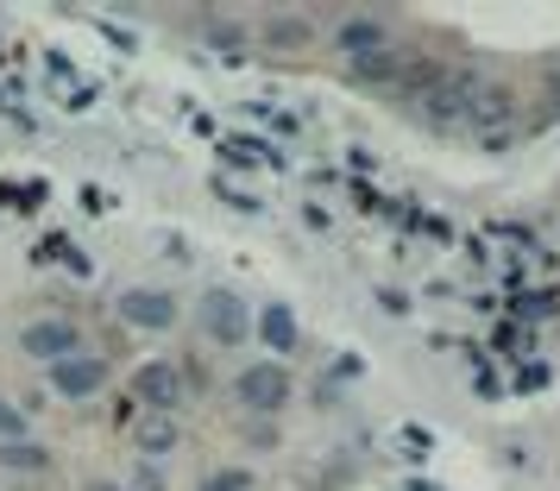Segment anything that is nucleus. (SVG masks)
Segmentation results:
<instances>
[{"instance_id":"nucleus-10","label":"nucleus","mask_w":560,"mask_h":491,"mask_svg":"<svg viewBox=\"0 0 560 491\" xmlns=\"http://www.w3.org/2000/svg\"><path fill=\"white\" fill-rule=\"evenodd\" d=\"M258 38H265L271 51H303L308 38H315V26H308V20H296V13H271V20L258 26Z\"/></svg>"},{"instance_id":"nucleus-7","label":"nucleus","mask_w":560,"mask_h":491,"mask_svg":"<svg viewBox=\"0 0 560 491\" xmlns=\"http://www.w3.org/2000/svg\"><path fill=\"white\" fill-rule=\"evenodd\" d=\"M409 70H416V51H404V45H384V51H365L347 63V77L359 89H404Z\"/></svg>"},{"instance_id":"nucleus-20","label":"nucleus","mask_w":560,"mask_h":491,"mask_svg":"<svg viewBox=\"0 0 560 491\" xmlns=\"http://www.w3.org/2000/svg\"><path fill=\"white\" fill-rule=\"evenodd\" d=\"M555 107H560V89H555Z\"/></svg>"},{"instance_id":"nucleus-19","label":"nucleus","mask_w":560,"mask_h":491,"mask_svg":"<svg viewBox=\"0 0 560 491\" xmlns=\"http://www.w3.org/2000/svg\"><path fill=\"white\" fill-rule=\"evenodd\" d=\"M89 491H114V486H89Z\"/></svg>"},{"instance_id":"nucleus-11","label":"nucleus","mask_w":560,"mask_h":491,"mask_svg":"<svg viewBox=\"0 0 560 491\" xmlns=\"http://www.w3.org/2000/svg\"><path fill=\"white\" fill-rule=\"evenodd\" d=\"M0 466L20 472V479H38V472H51V454L38 441H0Z\"/></svg>"},{"instance_id":"nucleus-17","label":"nucleus","mask_w":560,"mask_h":491,"mask_svg":"<svg viewBox=\"0 0 560 491\" xmlns=\"http://www.w3.org/2000/svg\"><path fill=\"white\" fill-rule=\"evenodd\" d=\"M132 486H139V491H164V472H158V466L145 460V466H139V479H132Z\"/></svg>"},{"instance_id":"nucleus-14","label":"nucleus","mask_w":560,"mask_h":491,"mask_svg":"<svg viewBox=\"0 0 560 491\" xmlns=\"http://www.w3.org/2000/svg\"><path fill=\"white\" fill-rule=\"evenodd\" d=\"M202 491H253V472L246 466H221V472H208Z\"/></svg>"},{"instance_id":"nucleus-1","label":"nucleus","mask_w":560,"mask_h":491,"mask_svg":"<svg viewBox=\"0 0 560 491\" xmlns=\"http://www.w3.org/2000/svg\"><path fill=\"white\" fill-rule=\"evenodd\" d=\"M233 397H240V410L253 416H278L290 404V372L278 360H258V365H240L233 372Z\"/></svg>"},{"instance_id":"nucleus-9","label":"nucleus","mask_w":560,"mask_h":491,"mask_svg":"<svg viewBox=\"0 0 560 491\" xmlns=\"http://www.w3.org/2000/svg\"><path fill=\"white\" fill-rule=\"evenodd\" d=\"M258 340H265V347H271V353H278V360H290V353H296V347H303V335H296V315L283 309V303H271V309H258Z\"/></svg>"},{"instance_id":"nucleus-16","label":"nucleus","mask_w":560,"mask_h":491,"mask_svg":"<svg viewBox=\"0 0 560 491\" xmlns=\"http://www.w3.org/2000/svg\"><path fill=\"white\" fill-rule=\"evenodd\" d=\"M0 441H26V416L0 397Z\"/></svg>"},{"instance_id":"nucleus-15","label":"nucleus","mask_w":560,"mask_h":491,"mask_svg":"<svg viewBox=\"0 0 560 491\" xmlns=\"http://www.w3.org/2000/svg\"><path fill=\"white\" fill-rule=\"evenodd\" d=\"M228 157H253V164H271V171L283 164L278 145H258V139H228Z\"/></svg>"},{"instance_id":"nucleus-18","label":"nucleus","mask_w":560,"mask_h":491,"mask_svg":"<svg viewBox=\"0 0 560 491\" xmlns=\"http://www.w3.org/2000/svg\"><path fill=\"white\" fill-rule=\"evenodd\" d=\"M535 385H548V372H541V360H529V372H516V390H535Z\"/></svg>"},{"instance_id":"nucleus-2","label":"nucleus","mask_w":560,"mask_h":491,"mask_svg":"<svg viewBox=\"0 0 560 491\" xmlns=\"http://www.w3.org/2000/svg\"><path fill=\"white\" fill-rule=\"evenodd\" d=\"M20 347H26V360H38V365L77 360L82 353V322H70V315H38V322L20 328Z\"/></svg>"},{"instance_id":"nucleus-13","label":"nucleus","mask_w":560,"mask_h":491,"mask_svg":"<svg viewBox=\"0 0 560 491\" xmlns=\"http://www.w3.org/2000/svg\"><path fill=\"white\" fill-rule=\"evenodd\" d=\"M555 309H560V296H555V290H535V296H516V315H523V322H548Z\"/></svg>"},{"instance_id":"nucleus-3","label":"nucleus","mask_w":560,"mask_h":491,"mask_svg":"<svg viewBox=\"0 0 560 491\" xmlns=\"http://www.w3.org/2000/svg\"><path fill=\"white\" fill-rule=\"evenodd\" d=\"M132 397H139L152 416H177L183 397H189V385H183V365H177V360H145V365H132Z\"/></svg>"},{"instance_id":"nucleus-12","label":"nucleus","mask_w":560,"mask_h":491,"mask_svg":"<svg viewBox=\"0 0 560 491\" xmlns=\"http://www.w3.org/2000/svg\"><path fill=\"white\" fill-rule=\"evenodd\" d=\"M132 435H139V447H145V460H164V454L177 447V422H171V416H145Z\"/></svg>"},{"instance_id":"nucleus-4","label":"nucleus","mask_w":560,"mask_h":491,"mask_svg":"<svg viewBox=\"0 0 560 491\" xmlns=\"http://www.w3.org/2000/svg\"><path fill=\"white\" fill-rule=\"evenodd\" d=\"M202 335L214 340V347H240V340L253 335V309H246L228 284L202 290Z\"/></svg>"},{"instance_id":"nucleus-8","label":"nucleus","mask_w":560,"mask_h":491,"mask_svg":"<svg viewBox=\"0 0 560 491\" xmlns=\"http://www.w3.org/2000/svg\"><path fill=\"white\" fill-rule=\"evenodd\" d=\"M334 45L353 63V57H365V51H384V45H390V26H384L378 13H347V20L334 26Z\"/></svg>"},{"instance_id":"nucleus-5","label":"nucleus","mask_w":560,"mask_h":491,"mask_svg":"<svg viewBox=\"0 0 560 491\" xmlns=\"http://www.w3.org/2000/svg\"><path fill=\"white\" fill-rule=\"evenodd\" d=\"M45 378H51L57 397H70V404H89V397H102L107 378H114V365L102 353H77V360H57L45 365Z\"/></svg>"},{"instance_id":"nucleus-6","label":"nucleus","mask_w":560,"mask_h":491,"mask_svg":"<svg viewBox=\"0 0 560 491\" xmlns=\"http://www.w3.org/2000/svg\"><path fill=\"white\" fill-rule=\"evenodd\" d=\"M114 315L127 322V328H145V335H164V328H177V296L171 290H127L120 303H114Z\"/></svg>"}]
</instances>
